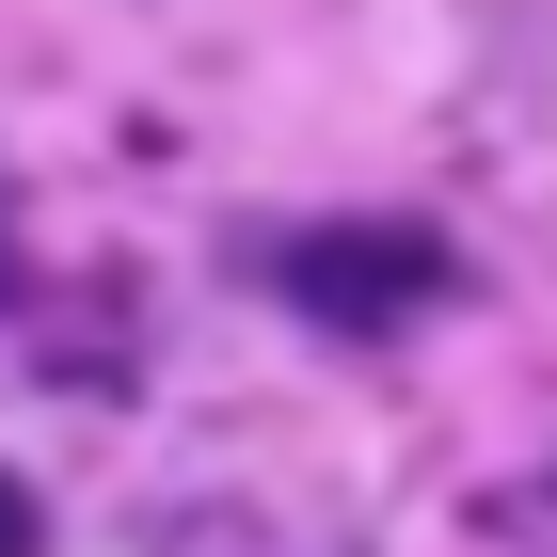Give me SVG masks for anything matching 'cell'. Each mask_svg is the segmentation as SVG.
Returning a JSON list of instances; mask_svg holds the SVG:
<instances>
[{"mask_svg":"<svg viewBox=\"0 0 557 557\" xmlns=\"http://www.w3.org/2000/svg\"><path fill=\"white\" fill-rule=\"evenodd\" d=\"M271 287L319 335H414L430 302H446V239L414 208H335V223H302V239H271Z\"/></svg>","mask_w":557,"mask_h":557,"instance_id":"6da1fadb","label":"cell"},{"mask_svg":"<svg viewBox=\"0 0 557 557\" xmlns=\"http://www.w3.org/2000/svg\"><path fill=\"white\" fill-rule=\"evenodd\" d=\"M0 557H48V494H33L16 462H0Z\"/></svg>","mask_w":557,"mask_h":557,"instance_id":"7a4b0ae2","label":"cell"}]
</instances>
